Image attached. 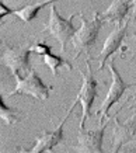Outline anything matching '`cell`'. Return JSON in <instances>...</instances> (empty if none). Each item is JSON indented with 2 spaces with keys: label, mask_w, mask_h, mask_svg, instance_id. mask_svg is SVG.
<instances>
[{
  "label": "cell",
  "mask_w": 136,
  "mask_h": 153,
  "mask_svg": "<svg viewBox=\"0 0 136 153\" xmlns=\"http://www.w3.org/2000/svg\"><path fill=\"white\" fill-rule=\"evenodd\" d=\"M79 17L81 24H80V28L76 31L75 37L72 39V44H73V48L76 49V55L80 56L81 53H84L89 58L91 48L95 45V42L98 39L104 21L98 11L94 13V17L91 21H89L81 13H79Z\"/></svg>",
  "instance_id": "obj_1"
},
{
  "label": "cell",
  "mask_w": 136,
  "mask_h": 153,
  "mask_svg": "<svg viewBox=\"0 0 136 153\" xmlns=\"http://www.w3.org/2000/svg\"><path fill=\"white\" fill-rule=\"evenodd\" d=\"M31 47L11 48L4 45L1 49V63L11 72L16 82L25 79L34 69L31 66Z\"/></svg>",
  "instance_id": "obj_2"
},
{
  "label": "cell",
  "mask_w": 136,
  "mask_h": 153,
  "mask_svg": "<svg viewBox=\"0 0 136 153\" xmlns=\"http://www.w3.org/2000/svg\"><path fill=\"white\" fill-rule=\"evenodd\" d=\"M76 16L79 14H72L69 19H63L59 11H58L56 6L52 4L51 6V14H49V21L47 23L45 28H44V33L48 31L52 37L55 38L59 44H61V51H66V45L73 39L76 34V27L73 24Z\"/></svg>",
  "instance_id": "obj_3"
},
{
  "label": "cell",
  "mask_w": 136,
  "mask_h": 153,
  "mask_svg": "<svg viewBox=\"0 0 136 153\" xmlns=\"http://www.w3.org/2000/svg\"><path fill=\"white\" fill-rule=\"evenodd\" d=\"M86 68L87 70L80 72L81 74V87H80L79 94L76 96V98L79 100V102L81 104V120H80V126H84L86 121L91 115V107H93L95 98L98 96V82L94 77V72L90 63V58L86 59Z\"/></svg>",
  "instance_id": "obj_4"
},
{
  "label": "cell",
  "mask_w": 136,
  "mask_h": 153,
  "mask_svg": "<svg viewBox=\"0 0 136 153\" xmlns=\"http://www.w3.org/2000/svg\"><path fill=\"white\" fill-rule=\"evenodd\" d=\"M108 69L112 74V83L109 86V90H108L107 96L104 98L103 104L98 110V115H100V122L101 124H105V121H108L109 118V110L112 108L114 104H117L121 97L123 96V93L126 91L128 88L132 87V84L126 83L125 80L122 79L121 73L118 72V69L115 68V59H111L108 62Z\"/></svg>",
  "instance_id": "obj_5"
},
{
  "label": "cell",
  "mask_w": 136,
  "mask_h": 153,
  "mask_svg": "<svg viewBox=\"0 0 136 153\" xmlns=\"http://www.w3.org/2000/svg\"><path fill=\"white\" fill-rule=\"evenodd\" d=\"M79 104V100L75 98V101L72 104V107L69 108V111L66 112L65 118L62 120V122L59 125L55 128L53 131H42V134L38 135L37 136V140L31 149L28 150H24L21 149L20 153H44V152H53V148L58 146V145L63 142V128H65V124L67 122L69 117H70L72 111H75L76 105Z\"/></svg>",
  "instance_id": "obj_6"
},
{
  "label": "cell",
  "mask_w": 136,
  "mask_h": 153,
  "mask_svg": "<svg viewBox=\"0 0 136 153\" xmlns=\"http://www.w3.org/2000/svg\"><path fill=\"white\" fill-rule=\"evenodd\" d=\"M16 83H17L16 88L11 93H9V97L16 96V94H21V96H31L39 101H47L52 90V86H48L44 83L41 76L37 73L35 69L31 70V73L25 79L18 80Z\"/></svg>",
  "instance_id": "obj_7"
},
{
  "label": "cell",
  "mask_w": 136,
  "mask_h": 153,
  "mask_svg": "<svg viewBox=\"0 0 136 153\" xmlns=\"http://www.w3.org/2000/svg\"><path fill=\"white\" fill-rule=\"evenodd\" d=\"M107 124H101L100 128L93 131L86 129L84 126H79V136H77V153H105L103 149L104 132Z\"/></svg>",
  "instance_id": "obj_8"
},
{
  "label": "cell",
  "mask_w": 136,
  "mask_h": 153,
  "mask_svg": "<svg viewBox=\"0 0 136 153\" xmlns=\"http://www.w3.org/2000/svg\"><path fill=\"white\" fill-rule=\"evenodd\" d=\"M136 140V112L128 118L123 124L119 122V111L114 117V135H112V153H118L123 145Z\"/></svg>",
  "instance_id": "obj_9"
},
{
  "label": "cell",
  "mask_w": 136,
  "mask_h": 153,
  "mask_svg": "<svg viewBox=\"0 0 136 153\" xmlns=\"http://www.w3.org/2000/svg\"><path fill=\"white\" fill-rule=\"evenodd\" d=\"M128 28H129V21H126L125 24H122L119 27L117 25V27L114 28L112 33L108 35V38L105 39V42H104L103 48H101L100 55L97 56V59L100 60L98 70H103L104 68H105V65H107V60L122 47V42L126 38Z\"/></svg>",
  "instance_id": "obj_10"
},
{
  "label": "cell",
  "mask_w": 136,
  "mask_h": 153,
  "mask_svg": "<svg viewBox=\"0 0 136 153\" xmlns=\"http://www.w3.org/2000/svg\"><path fill=\"white\" fill-rule=\"evenodd\" d=\"M132 9V1L129 0H112V3L109 4V7L107 9L105 13H100L103 21H108V23H112L115 25H122L125 24V19L129 14Z\"/></svg>",
  "instance_id": "obj_11"
},
{
  "label": "cell",
  "mask_w": 136,
  "mask_h": 153,
  "mask_svg": "<svg viewBox=\"0 0 136 153\" xmlns=\"http://www.w3.org/2000/svg\"><path fill=\"white\" fill-rule=\"evenodd\" d=\"M55 1H58V0H39L38 3L27 4L18 10H14V14H13V16L18 17L23 23H31V21H34V20L37 19V16L41 13L47 6L55 4Z\"/></svg>",
  "instance_id": "obj_12"
},
{
  "label": "cell",
  "mask_w": 136,
  "mask_h": 153,
  "mask_svg": "<svg viewBox=\"0 0 136 153\" xmlns=\"http://www.w3.org/2000/svg\"><path fill=\"white\" fill-rule=\"evenodd\" d=\"M42 59H44V63L51 69L52 74L53 76H58V69L59 68H67L69 70L73 69V66H72V63L69 62V60H66L63 56H59V55H53L51 52H48V53H45V55L42 56Z\"/></svg>",
  "instance_id": "obj_13"
},
{
  "label": "cell",
  "mask_w": 136,
  "mask_h": 153,
  "mask_svg": "<svg viewBox=\"0 0 136 153\" xmlns=\"http://www.w3.org/2000/svg\"><path fill=\"white\" fill-rule=\"evenodd\" d=\"M17 108H11L6 104L4 97L1 96L0 97V117L1 120L4 121L7 125H11V124H16L18 121V117H17Z\"/></svg>",
  "instance_id": "obj_14"
},
{
  "label": "cell",
  "mask_w": 136,
  "mask_h": 153,
  "mask_svg": "<svg viewBox=\"0 0 136 153\" xmlns=\"http://www.w3.org/2000/svg\"><path fill=\"white\" fill-rule=\"evenodd\" d=\"M31 51L35 52V53H38V55L44 56L45 53H48V52L52 51V47H51V45H48L47 42L38 41V42H35V44H34L33 47H31Z\"/></svg>",
  "instance_id": "obj_15"
},
{
  "label": "cell",
  "mask_w": 136,
  "mask_h": 153,
  "mask_svg": "<svg viewBox=\"0 0 136 153\" xmlns=\"http://www.w3.org/2000/svg\"><path fill=\"white\" fill-rule=\"evenodd\" d=\"M0 9H1V13H0V17H1V19H4L6 16H13V14H14V10L9 9V7H7L3 1L0 3Z\"/></svg>",
  "instance_id": "obj_16"
},
{
  "label": "cell",
  "mask_w": 136,
  "mask_h": 153,
  "mask_svg": "<svg viewBox=\"0 0 136 153\" xmlns=\"http://www.w3.org/2000/svg\"><path fill=\"white\" fill-rule=\"evenodd\" d=\"M132 11H133V21H136V0H132Z\"/></svg>",
  "instance_id": "obj_17"
},
{
  "label": "cell",
  "mask_w": 136,
  "mask_h": 153,
  "mask_svg": "<svg viewBox=\"0 0 136 153\" xmlns=\"http://www.w3.org/2000/svg\"><path fill=\"white\" fill-rule=\"evenodd\" d=\"M122 153H136V146L135 148H132V149H125Z\"/></svg>",
  "instance_id": "obj_18"
},
{
  "label": "cell",
  "mask_w": 136,
  "mask_h": 153,
  "mask_svg": "<svg viewBox=\"0 0 136 153\" xmlns=\"http://www.w3.org/2000/svg\"><path fill=\"white\" fill-rule=\"evenodd\" d=\"M133 100H135V102L129 105V110H136V96H135V97H133Z\"/></svg>",
  "instance_id": "obj_19"
},
{
  "label": "cell",
  "mask_w": 136,
  "mask_h": 153,
  "mask_svg": "<svg viewBox=\"0 0 136 153\" xmlns=\"http://www.w3.org/2000/svg\"><path fill=\"white\" fill-rule=\"evenodd\" d=\"M135 41H136V34H135ZM135 47H136V44H135ZM135 55H136V49H135Z\"/></svg>",
  "instance_id": "obj_20"
}]
</instances>
